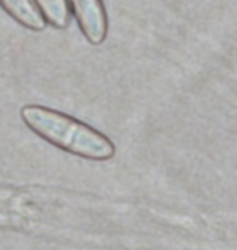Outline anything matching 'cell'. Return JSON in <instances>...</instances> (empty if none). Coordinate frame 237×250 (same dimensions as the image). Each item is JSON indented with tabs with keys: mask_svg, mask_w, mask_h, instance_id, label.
<instances>
[{
	"mask_svg": "<svg viewBox=\"0 0 237 250\" xmlns=\"http://www.w3.org/2000/svg\"><path fill=\"white\" fill-rule=\"evenodd\" d=\"M20 117L44 142L78 158L108 161L115 154V145L104 133L55 109L28 104L22 107Z\"/></svg>",
	"mask_w": 237,
	"mask_h": 250,
	"instance_id": "cell-1",
	"label": "cell"
},
{
	"mask_svg": "<svg viewBox=\"0 0 237 250\" xmlns=\"http://www.w3.org/2000/svg\"><path fill=\"white\" fill-rule=\"evenodd\" d=\"M78 28L93 46H101L108 38L109 20L103 0H67Z\"/></svg>",
	"mask_w": 237,
	"mask_h": 250,
	"instance_id": "cell-2",
	"label": "cell"
},
{
	"mask_svg": "<svg viewBox=\"0 0 237 250\" xmlns=\"http://www.w3.org/2000/svg\"><path fill=\"white\" fill-rule=\"evenodd\" d=\"M0 7L18 24L29 31L39 33L46 28V20L33 0H0Z\"/></svg>",
	"mask_w": 237,
	"mask_h": 250,
	"instance_id": "cell-3",
	"label": "cell"
},
{
	"mask_svg": "<svg viewBox=\"0 0 237 250\" xmlns=\"http://www.w3.org/2000/svg\"><path fill=\"white\" fill-rule=\"evenodd\" d=\"M43 13L46 23L57 29H65L70 23V7L67 0H33Z\"/></svg>",
	"mask_w": 237,
	"mask_h": 250,
	"instance_id": "cell-4",
	"label": "cell"
}]
</instances>
